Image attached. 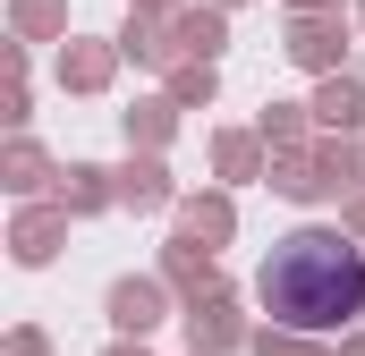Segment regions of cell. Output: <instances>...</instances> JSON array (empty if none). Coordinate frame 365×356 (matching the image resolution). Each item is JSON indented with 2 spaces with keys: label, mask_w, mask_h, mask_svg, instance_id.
<instances>
[{
  "label": "cell",
  "mask_w": 365,
  "mask_h": 356,
  "mask_svg": "<svg viewBox=\"0 0 365 356\" xmlns=\"http://www.w3.org/2000/svg\"><path fill=\"white\" fill-rule=\"evenodd\" d=\"M264 314L289 331H340L365 314V246L349 229H289L264 255Z\"/></svg>",
  "instance_id": "1"
}]
</instances>
